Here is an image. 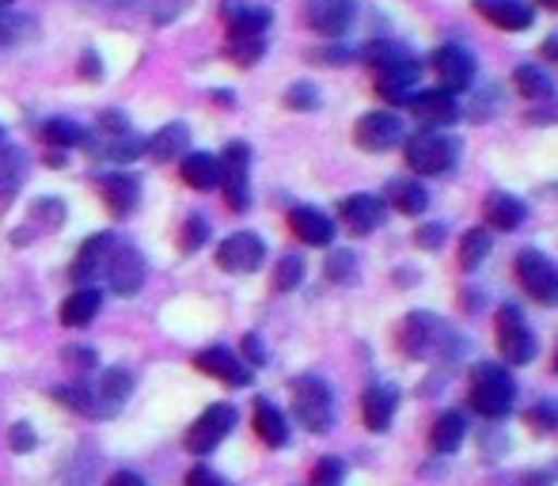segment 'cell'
Masks as SVG:
<instances>
[{
    "mask_svg": "<svg viewBox=\"0 0 558 486\" xmlns=\"http://www.w3.org/2000/svg\"><path fill=\"white\" fill-rule=\"evenodd\" d=\"M529 422H532V429H551V426H558V406H551V403L536 406V411L529 414Z\"/></svg>",
    "mask_w": 558,
    "mask_h": 486,
    "instance_id": "46",
    "label": "cell"
},
{
    "mask_svg": "<svg viewBox=\"0 0 558 486\" xmlns=\"http://www.w3.org/2000/svg\"><path fill=\"white\" fill-rule=\"evenodd\" d=\"M104 278H107V285H111V293L133 296L141 285H145V258H141V251L130 247V243H114Z\"/></svg>",
    "mask_w": 558,
    "mask_h": 486,
    "instance_id": "10",
    "label": "cell"
},
{
    "mask_svg": "<svg viewBox=\"0 0 558 486\" xmlns=\"http://www.w3.org/2000/svg\"><path fill=\"white\" fill-rule=\"evenodd\" d=\"M555 368H558V354H555Z\"/></svg>",
    "mask_w": 558,
    "mask_h": 486,
    "instance_id": "60",
    "label": "cell"
},
{
    "mask_svg": "<svg viewBox=\"0 0 558 486\" xmlns=\"http://www.w3.org/2000/svg\"><path fill=\"white\" fill-rule=\"evenodd\" d=\"M391 206L399 209V214H426L429 206V194L422 183H391Z\"/></svg>",
    "mask_w": 558,
    "mask_h": 486,
    "instance_id": "35",
    "label": "cell"
},
{
    "mask_svg": "<svg viewBox=\"0 0 558 486\" xmlns=\"http://www.w3.org/2000/svg\"><path fill=\"white\" fill-rule=\"evenodd\" d=\"M483 214H486V224H494V229H501V232H513V229H521V221H524V202L506 191H494V194H486Z\"/></svg>",
    "mask_w": 558,
    "mask_h": 486,
    "instance_id": "25",
    "label": "cell"
},
{
    "mask_svg": "<svg viewBox=\"0 0 558 486\" xmlns=\"http://www.w3.org/2000/svg\"><path fill=\"white\" fill-rule=\"evenodd\" d=\"M61 406H73V411L88 414V418H111V411L104 406V399L96 396V388H58L53 391Z\"/></svg>",
    "mask_w": 558,
    "mask_h": 486,
    "instance_id": "33",
    "label": "cell"
},
{
    "mask_svg": "<svg viewBox=\"0 0 558 486\" xmlns=\"http://www.w3.org/2000/svg\"><path fill=\"white\" fill-rule=\"evenodd\" d=\"M544 4H547V8H555V12H558V0H544Z\"/></svg>",
    "mask_w": 558,
    "mask_h": 486,
    "instance_id": "58",
    "label": "cell"
},
{
    "mask_svg": "<svg viewBox=\"0 0 558 486\" xmlns=\"http://www.w3.org/2000/svg\"><path fill=\"white\" fill-rule=\"evenodd\" d=\"M544 53H547V58H555V61H558V35H555V38H547Z\"/></svg>",
    "mask_w": 558,
    "mask_h": 486,
    "instance_id": "57",
    "label": "cell"
},
{
    "mask_svg": "<svg viewBox=\"0 0 558 486\" xmlns=\"http://www.w3.org/2000/svg\"><path fill=\"white\" fill-rule=\"evenodd\" d=\"M4 8H12V0H0V12H4Z\"/></svg>",
    "mask_w": 558,
    "mask_h": 486,
    "instance_id": "59",
    "label": "cell"
},
{
    "mask_svg": "<svg viewBox=\"0 0 558 486\" xmlns=\"http://www.w3.org/2000/svg\"><path fill=\"white\" fill-rule=\"evenodd\" d=\"M486 255H490V232L486 229L463 232V240H460V266L463 270H475Z\"/></svg>",
    "mask_w": 558,
    "mask_h": 486,
    "instance_id": "37",
    "label": "cell"
},
{
    "mask_svg": "<svg viewBox=\"0 0 558 486\" xmlns=\"http://www.w3.org/2000/svg\"><path fill=\"white\" fill-rule=\"evenodd\" d=\"M327 274H331V281H350L353 278V255L350 251H335V255L327 258Z\"/></svg>",
    "mask_w": 558,
    "mask_h": 486,
    "instance_id": "45",
    "label": "cell"
},
{
    "mask_svg": "<svg viewBox=\"0 0 558 486\" xmlns=\"http://www.w3.org/2000/svg\"><path fill=\"white\" fill-rule=\"evenodd\" d=\"M316 104H319V96H316L312 84H293L289 96H286V107H293V111H312Z\"/></svg>",
    "mask_w": 558,
    "mask_h": 486,
    "instance_id": "44",
    "label": "cell"
},
{
    "mask_svg": "<svg viewBox=\"0 0 558 486\" xmlns=\"http://www.w3.org/2000/svg\"><path fill=\"white\" fill-rule=\"evenodd\" d=\"M225 53L235 61V65H255L266 53V38H228Z\"/></svg>",
    "mask_w": 558,
    "mask_h": 486,
    "instance_id": "40",
    "label": "cell"
},
{
    "mask_svg": "<svg viewBox=\"0 0 558 486\" xmlns=\"http://www.w3.org/2000/svg\"><path fill=\"white\" fill-rule=\"evenodd\" d=\"M498 350L509 365H524L536 354V339H532L529 324H524L517 304H506V308L498 312Z\"/></svg>",
    "mask_w": 558,
    "mask_h": 486,
    "instance_id": "8",
    "label": "cell"
},
{
    "mask_svg": "<svg viewBox=\"0 0 558 486\" xmlns=\"http://www.w3.org/2000/svg\"><path fill=\"white\" fill-rule=\"evenodd\" d=\"M475 12L486 15L501 31H524L536 15L529 0H475Z\"/></svg>",
    "mask_w": 558,
    "mask_h": 486,
    "instance_id": "21",
    "label": "cell"
},
{
    "mask_svg": "<svg viewBox=\"0 0 558 486\" xmlns=\"http://www.w3.org/2000/svg\"><path fill=\"white\" fill-rule=\"evenodd\" d=\"M342 475H345V464L338 457H324L312 472V486H342Z\"/></svg>",
    "mask_w": 558,
    "mask_h": 486,
    "instance_id": "42",
    "label": "cell"
},
{
    "mask_svg": "<svg viewBox=\"0 0 558 486\" xmlns=\"http://www.w3.org/2000/svg\"><path fill=\"white\" fill-rule=\"evenodd\" d=\"M186 141H191V130L183 122H168L163 130H156L153 137L145 141V153L153 156L156 163H168L171 156L186 153Z\"/></svg>",
    "mask_w": 558,
    "mask_h": 486,
    "instance_id": "26",
    "label": "cell"
},
{
    "mask_svg": "<svg viewBox=\"0 0 558 486\" xmlns=\"http://www.w3.org/2000/svg\"><path fill=\"white\" fill-rule=\"evenodd\" d=\"M353 141H357L365 153H388L391 145L403 141V122L391 111H368L365 119L353 130Z\"/></svg>",
    "mask_w": 558,
    "mask_h": 486,
    "instance_id": "12",
    "label": "cell"
},
{
    "mask_svg": "<svg viewBox=\"0 0 558 486\" xmlns=\"http://www.w3.org/2000/svg\"><path fill=\"white\" fill-rule=\"evenodd\" d=\"M186 486H228V483L217 472H209V467H194V472L186 475Z\"/></svg>",
    "mask_w": 558,
    "mask_h": 486,
    "instance_id": "47",
    "label": "cell"
},
{
    "mask_svg": "<svg viewBox=\"0 0 558 486\" xmlns=\"http://www.w3.org/2000/svg\"><path fill=\"white\" fill-rule=\"evenodd\" d=\"M529 122H539V125H547V122H558V99L551 107H536V111L529 114Z\"/></svg>",
    "mask_w": 558,
    "mask_h": 486,
    "instance_id": "50",
    "label": "cell"
},
{
    "mask_svg": "<svg viewBox=\"0 0 558 486\" xmlns=\"http://www.w3.org/2000/svg\"><path fill=\"white\" fill-rule=\"evenodd\" d=\"M517 278H521L524 293L536 296L539 304H547V308L558 304V266L544 251H521L517 255Z\"/></svg>",
    "mask_w": 558,
    "mask_h": 486,
    "instance_id": "7",
    "label": "cell"
},
{
    "mask_svg": "<svg viewBox=\"0 0 558 486\" xmlns=\"http://www.w3.org/2000/svg\"><path fill=\"white\" fill-rule=\"evenodd\" d=\"M441 240H445V224H426V229L418 232V243H422V247H429V251L441 247Z\"/></svg>",
    "mask_w": 558,
    "mask_h": 486,
    "instance_id": "49",
    "label": "cell"
},
{
    "mask_svg": "<svg viewBox=\"0 0 558 486\" xmlns=\"http://www.w3.org/2000/svg\"><path fill=\"white\" fill-rule=\"evenodd\" d=\"M96 191L114 217L133 214V206L141 202V183L133 175H104V179H96Z\"/></svg>",
    "mask_w": 558,
    "mask_h": 486,
    "instance_id": "20",
    "label": "cell"
},
{
    "mask_svg": "<svg viewBox=\"0 0 558 486\" xmlns=\"http://www.w3.org/2000/svg\"><path fill=\"white\" fill-rule=\"evenodd\" d=\"M99 289H76L73 296H65V304H61V324L65 327H84V324H92L96 319V312H99Z\"/></svg>",
    "mask_w": 558,
    "mask_h": 486,
    "instance_id": "29",
    "label": "cell"
},
{
    "mask_svg": "<svg viewBox=\"0 0 558 486\" xmlns=\"http://www.w3.org/2000/svg\"><path fill=\"white\" fill-rule=\"evenodd\" d=\"M107 486H145V479H141V475H133V472H118V475L107 479Z\"/></svg>",
    "mask_w": 558,
    "mask_h": 486,
    "instance_id": "52",
    "label": "cell"
},
{
    "mask_svg": "<svg viewBox=\"0 0 558 486\" xmlns=\"http://www.w3.org/2000/svg\"><path fill=\"white\" fill-rule=\"evenodd\" d=\"M38 137H43L50 148H69V145H81V141H84V130H81V125H76L73 119H50V122H43Z\"/></svg>",
    "mask_w": 558,
    "mask_h": 486,
    "instance_id": "36",
    "label": "cell"
},
{
    "mask_svg": "<svg viewBox=\"0 0 558 486\" xmlns=\"http://www.w3.org/2000/svg\"><path fill=\"white\" fill-rule=\"evenodd\" d=\"M31 224L43 232H53L65 224V202L58 198H38L35 206H31Z\"/></svg>",
    "mask_w": 558,
    "mask_h": 486,
    "instance_id": "39",
    "label": "cell"
},
{
    "mask_svg": "<svg viewBox=\"0 0 558 486\" xmlns=\"http://www.w3.org/2000/svg\"><path fill=\"white\" fill-rule=\"evenodd\" d=\"M225 20L228 38H266V27H270V12L251 4H225Z\"/></svg>",
    "mask_w": 558,
    "mask_h": 486,
    "instance_id": "24",
    "label": "cell"
},
{
    "mask_svg": "<svg viewBox=\"0 0 558 486\" xmlns=\"http://www.w3.org/2000/svg\"><path fill=\"white\" fill-rule=\"evenodd\" d=\"M289 229H293V236L301 243H308V247H327V243H335V221L324 209L296 206L293 214H289Z\"/></svg>",
    "mask_w": 558,
    "mask_h": 486,
    "instance_id": "18",
    "label": "cell"
},
{
    "mask_svg": "<svg viewBox=\"0 0 558 486\" xmlns=\"http://www.w3.org/2000/svg\"><path fill=\"white\" fill-rule=\"evenodd\" d=\"M301 278H304L301 255H286V258L278 263V270H274V289H278V293H289V289L301 285Z\"/></svg>",
    "mask_w": 558,
    "mask_h": 486,
    "instance_id": "41",
    "label": "cell"
},
{
    "mask_svg": "<svg viewBox=\"0 0 558 486\" xmlns=\"http://www.w3.org/2000/svg\"><path fill=\"white\" fill-rule=\"evenodd\" d=\"M513 399H517V384L506 373V365H494V362L475 365V373H471V406L478 414L501 418L513 406Z\"/></svg>",
    "mask_w": 558,
    "mask_h": 486,
    "instance_id": "3",
    "label": "cell"
},
{
    "mask_svg": "<svg viewBox=\"0 0 558 486\" xmlns=\"http://www.w3.org/2000/svg\"><path fill=\"white\" fill-rule=\"evenodd\" d=\"M65 362H76V365H96V354H92V350H76V347H69V350H65Z\"/></svg>",
    "mask_w": 558,
    "mask_h": 486,
    "instance_id": "51",
    "label": "cell"
},
{
    "mask_svg": "<svg viewBox=\"0 0 558 486\" xmlns=\"http://www.w3.org/2000/svg\"><path fill=\"white\" fill-rule=\"evenodd\" d=\"M353 12H357L353 0H308L304 20H308V27L316 31V35L338 38L353 23Z\"/></svg>",
    "mask_w": 558,
    "mask_h": 486,
    "instance_id": "14",
    "label": "cell"
},
{
    "mask_svg": "<svg viewBox=\"0 0 558 486\" xmlns=\"http://www.w3.org/2000/svg\"><path fill=\"white\" fill-rule=\"evenodd\" d=\"M255 434L263 437L270 449H281L289 441V426H286V414L270 403V399H258L255 403Z\"/></svg>",
    "mask_w": 558,
    "mask_h": 486,
    "instance_id": "27",
    "label": "cell"
},
{
    "mask_svg": "<svg viewBox=\"0 0 558 486\" xmlns=\"http://www.w3.org/2000/svg\"><path fill=\"white\" fill-rule=\"evenodd\" d=\"M81 145L88 148L92 156H99V160H114V163L137 160V156L145 153V141H141L137 133H130V125H125V119L118 111H107L104 119L96 122V130L84 133Z\"/></svg>",
    "mask_w": 558,
    "mask_h": 486,
    "instance_id": "2",
    "label": "cell"
},
{
    "mask_svg": "<svg viewBox=\"0 0 558 486\" xmlns=\"http://www.w3.org/2000/svg\"><path fill=\"white\" fill-rule=\"evenodd\" d=\"M198 368L206 376H217V380L232 384V388H243V384L251 380V368L243 365L240 357L232 354V350H225V347L202 350V354H198Z\"/></svg>",
    "mask_w": 558,
    "mask_h": 486,
    "instance_id": "19",
    "label": "cell"
},
{
    "mask_svg": "<svg viewBox=\"0 0 558 486\" xmlns=\"http://www.w3.org/2000/svg\"><path fill=\"white\" fill-rule=\"evenodd\" d=\"M513 84L524 99H551L555 96V81L547 76V69H539V65H521L513 73Z\"/></svg>",
    "mask_w": 558,
    "mask_h": 486,
    "instance_id": "32",
    "label": "cell"
},
{
    "mask_svg": "<svg viewBox=\"0 0 558 486\" xmlns=\"http://www.w3.org/2000/svg\"><path fill=\"white\" fill-rule=\"evenodd\" d=\"M232 426H235V411H232V406H228V403H214L198 422H194L191 429H186V449H191L194 457H206V452H214L217 445H221L225 437L232 434Z\"/></svg>",
    "mask_w": 558,
    "mask_h": 486,
    "instance_id": "9",
    "label": "cell"
},
{
    "mask_svg": "<svg viewBox=\"0 0 558 486\" xmlns=\"http://www.w3.org/2000/svg\"><path fill=\"white\" fill-rule=\"evenodd\" d=\"M31 35H35V20H31V15H20V12H12V8L0 12V46H15Z\"/></svg>",
    "mask_w": 558,
    "mask_h": 486,
    "instance_id": "38",
    "label": "cell"
},
{
    "mask_svg": "<svg viewBox=\"0 0 558 486\" xmlns=\"http://www.w3.org/2000/svg\"><path fill=\"white\" fill-rule=\"evenodd\" d=\"M114 236L111 232H99V236H92V240H84V247H81V255L73 258V266H69V278L73 281H92V278H99V274H107V258H111V251H114Z\"/></svg>",
    "mask_w": 558,
    "mask_h": 486,
    "instance_id": "17",
    "label": "cell"
},
{
    "mask_svg": "<svg viewBox=\"0 0 558 486\" xmlns=\"http://www.w3.org/2000/svg\"><path fill=\"white\" fill-rule=\"evenodd\" d=\"M368 65L376 69V88H380L384 99L391 104H411L414 99V84L422 76V65L407 46L399 42H373L365 50Z\"/></svg>",
    "mask_w": 558,
    "mask_h": 486,
    "instance_id": "1",
    "label": "cell"
},
{
    "mask_svg": "<svg viewBox=\"0 0 558 486\" xmlns=\"http://www.w3.org/2000/svg\"><path fill=\"white\" fill-rule=\"evenodd\" d=\"M183 183H191L194 191H214V186H221V163L209 153H186Z\"/></svg>",
    "mask_w": 558,
    "mask_h": 486,
    "instance_id": "28",
    "label": "cell"
},
{
    "mask_svg": "<svg viewBox=\"0 0 558 486\" xmlns=\"http://www.w3.org/2000/svg\"><path fill=\"white\" fill-rule=\"evenodd\" d=\"M206 236H209L206 217H186V224H183V251H198L202 243H206Z\"/></svg>",
    "mask_w": 558,
    "mask_h": 486,
    "instance_id": "43",
    "label": "cell"
},
{
    "mask_svg": "<svg viewBox=\"0 0 558 486\" xmlns=\"http://www.w3.org/2000/svg\"><path fill=\"white\" fill-rule=\"evenodd\" d=\"M247 163H251V148L247 145H228L225 160H221V191L225 202L232 209H247Z\"/></svg>",
    "mask_w": 558,
    "mask_h": 486,
    "instance_id": "13",
    "label": "cell"
},
{
    "mask_svg": "<svg viewBox=\"0 0 558 486\" xmlns=\"http://www.w3.org/2000/svg\"><path fill=\"white\" fill-rule=\"evenodd\" d=\"M247 354H251V362H263V347H258L255 339H247Z\"/></svg>",
    "mask_w": 558,
    "mask_h": 486,
    "instance_id": "56",
    "label": "cell"
},
{
    "mask_svg": "<svg viewBox=\"0 0 558 486\" xmlns=\"http://www.w3.org/2000/svg\"><path fill=\"white\" fill-rule=\"evenodd\" d=\"M399 406V396L396 388H384V384H373V388L361 396V418H365L368 429H388L391 426V414H396Z\"/></svg>",
    "mask_w": 558,
    "mask_h": 486,
    "instance_id": "23",
    "label": "cell"
},
{
    "mask_svg": "<svg viewBox=\"0 0 558 486\" xmlns=\"http://www.w3.org/2000/svg\"><path fill=\"white\" fill-rule=\"evenodd\" d=\"M84 76H99V58H96V53H88V58H84Z\"/></svg>",
    "mask_w": 558,
    "mask_h": 486,
    "instance_id": "55",
    "label": "cell"
},
{
    "mask_svg": "<svg viewBox=\"0 0 558 486\" xmlns=\"http://www.w3.org/2000/svg\"><path fill=\"white\" fill-rule=\"evenodd\" d=\"M448 342H456L452 331L429 312H414V316H407L399 324V350L407 357H441Z\"/></svg>",
    "mask_w": 558,
    "mask_h": 486,
    "instance_id": "4",
    "label": "cell"
},
{
    "mask_svg": "<svg viewBox=\"0 0 558 486\" xmlns=\"http://www.w3.org/2000/svg\"><path fill=\"white\" fill-rule=\"evenodd\" d=\"M12 449H15V452H27V449H35V434H31V426H27V422H20V426L12 429Z\"/></svg>",
    "mask_w": 558,
    "mask_h": 486,
    "instance_id": "48",
    "label": "cell"
},
{
    "mask_svg": "<svg viewBox=\"0 0 558 486\" xmlns=\"http://www.w3.org/2000/svg\"><path fill=\"white\" fill-rule=\"evenodd\" d=\"M23 171H27V160L20 156V148H0V198H12L23 183Z\"/></svg>",
    "mask_w": 558,
    "mask_h": 486,
    "instance_id": "34",
    "label": "cell"
},
{
    "mask_svg": "<svg viewBox=\"0 0 558 486\" xmlns=\"http://www.w3.org/2000/svg\"><path fill=\"white\" fill-rule=\"evenodd\" d=\"M434 73L441 76L445 92H463L471 84V76H475V58H471L468 50H460V46H441V50H434Z\"/></svg>",
    "mask_w": 558,
    "mask_h": 486,
    "instance_id": "15",
    "label": "cell"
},
{
    "mask_svg": "<svg viewBox=\"0 0 558 486\" xmlns=\"http://www.w3.org/2000/svg\"><path fill=\"white\" fill-rule=\"evenodd\" d=\"M463 434H468V426H463V418L460 414H441V418L434 422V429H429V449L434 452H456L460 449V441H463Z\"/></svg>",
    "mask_w": 558,
    "mask_h": 486,
    "instance_id": "31",
    "label": "cell"
},
{
    "mask_svg": "<svg viewBox=\"0 0 558 486\" xmlns=\"http://www.w3.org/2000/svg\"><path fill=\"white\" fill-rule=\"evenodd\" d=\"M130 388H133V376L125 373V368H107V373L99 376V384H96V396L104 399L107 411L118 414V406L130 399Z\"/></svg>",
    "mask_w": 558,
    "mask_h": 486,
    "instance_id": "30",
    "label": "cell"
},
{
    "mask_svg": "<svg viewBox=\"0 0 558 486\" xmlns=\"http://www.w3.org/2000/svg\"><path fill=\"white\" fill-rule=\"evenodd\" d=\"M293 411L301 418V426H308L312 434H327L335 422V396L319 376H296L293 380Z\"/></svg>",
    "mask_w": 558,
    "mask_h": 486,
    "instance_id": "5",
    "label": "cell"
},
{
    "mask_svg": "<svg viewBox=\"0 0 558 486\" xmlns=\"http://www.w3.org/2000/svg\"><path fill=\"white\" fill-rule=\"evenodd\" d=\"M555 475H558V472H544V475H529V479H521V483H517V486H547V483H551V479H555Z\"/></svg>",
    "mask_w": 558,
    "mask_h": 486,
    "instance_id": "54",
    "label": "cell"
},
{
    "mask_svg": "<svg viewBox=\"0 0 558 486\" xmlns=\"http://www.w3.org/2000/svg\"><path fill=\"white\" fill-rule=\"evenodd\" d=\"M456 156H460V141L448 137V133L426 130L407 141V163H411L418 175H445V171H452Z\"/></svg>",
    "mask_w": 558,
    "mask_h": 486,
    "instance_id": "6",
    "label": "cell"
},
{
    "mask_svg": "<svg viewBox=\"0 0 558 486\" xmlns=\"http://www.w3.org/2000/svg\"><path fill=\"white\" fill-rule=\"evenodd\" d=\"M411 111H414V119L426 122V125H448V122H456L460 107H456L452 92L429 88V92H418V96L411 99Z\"/></svg>",
    "mask_w": 558,
    "mask_h": 486,
    "instance_id": "22",
    "label": "cell"
},
{
    "mask_svg": "<svg viewBox=\"0 0 558 486\" xmlns=\"http://www.w3.org/2000/svg\"><path fill=\"white\" fill-rule=\"evenodd\" d=\"M338 214H342L345 229L357 232V236H368V232H376L384 224V202L376 194H350V198H342Z\"/></svg>",
    "mask_w": 558,
    "mask_h": 486,
    "instance_id": "16",
    "label": "cell"
},
{
    "mask_svg": "<svg viewBox=\"0 0 558 486\" xmlns=\"http://www.w3.org/2000/svg\"><path fill=\"white\" fill-rule=\"evenodd\" d=\"M266 258V243L255 236V232H235L228 236L221 247H217V266L228 274H251L258 270Z\"/></svg>",
    "mask_w": 558,
    "mask_h": 486,
    "instance_id": "11",
    "label": "cell"
},
{
    "mask_svg": "<svg viewBox=\"0 0 558 486\" xmlns=\"http://www.w3.org/2000/svg\"><path fill=\"white\" fill-rule=\"evenodd\" d=\"M316 58H324L327 65H342V61L350 58V53H345V50H319Z\"/></svg>",
    "mask_w": 558,
    "mask_h": 486,
    "instance_id": "53",
    "label": "cell"
}]
</instances>
